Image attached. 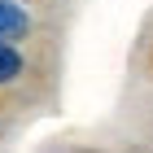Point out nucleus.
<instances>
[{
	"label": "nucleus",
	"instance_id": "2",
	"mask_svg": "<svg viewBox=\"0 0 153 153\" xmlns=\"http://www.w3.org/2000/svg\"><path fill=\"white\" fill-rule=\"evenodd\" d=\"M22 74V53L13 44H0V83H13Z\"/></svg>",
	"mask_w": 153,
	"mask_h": 153
},
{
	"label": "nucleus",
	"instance_id": "1",
	"mask_svg": "<svg viewBox=\"0 0 153 153\" xmlns=\"http://www.w3.org/2000/svg\"><path fill=\"white\" fill-rule=\"evenodd\" d=\"M26 31H31L26 9L13 4V0H0V44H13V39H22Z\"/></svg>",
	"mask_w": 153,
	"mask_h": 153
}]
</instances>
